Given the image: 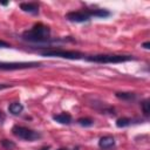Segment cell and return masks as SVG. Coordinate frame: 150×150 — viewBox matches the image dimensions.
I'll return each mask as SVG.
<instances>
[{"label":"cell","instance_id":"6da1fadb","mask_svg":"<svg viewBox=\"0 0 150 150\" xmlns=\"http://www.w3.org/2000/svg\"><path fill=\"white\" fill-rule=\"evenodd\" d=\"M22 39L29 42H47L50 39V29L43 23H35L29 30L22 33Z\"/></svg>","mask_w":150,"mask_h":150},{"label":"cell","instance_id":"7a4b0ae2","mask_svg":"<svg viewBox=\"0 0 150 150\" xmlns=\"http://www.w3.org/2000/svg\"><path fill=\"white\" fill-rule=\"evenodd\" d=\"M87 61L90 62H97V63H120L134 60L131 55H107V54H100V55H91L86 57Z\"/></svg>","mask_w":150,"mask_h":150},{"label":"cell","instance_id":"3957f363","mask_svg":"<svg viewBox=\"0 0 150 150\" xmlns=\"http://www.w3.org/2000/svg\"><path fill=\"white\" fill-rule=\"evenodd\" d=\"M41 54L45 56H55V57H63V59H70V60H77L84 56L80 52L64 50V49H47V50L41 52Z\"/></svg>","mask_w":150,"mask_h":150},{"label":"cell","instance_id":"277c9868","mask_svg":"<svg viewBox=\"0 0 150 150\" xmlns=\"http://www.w3.org/2000/svg\"><path fill=\"white\" fill-rule=\"evenodd\" d=\"M12 132L16 137H19L21 139H25V141H29V142L35 141V139L41 137V135L38 131H34V130H32L29 128H26V127H22V125H14L13 129H12Z\"/></svg>","mask_w":150,"mask_h":150},{"label":"cell","instance_id":"5b68a950","mask_svg":"<svg viewBox=\"0 0 150 150\" xmlns=\"http://www.w3.org/2000/svg\"><path fill=\"white\" fill-rule=\"evenodd\" d=\"M40 62H0V70H19L40 67Z\"/></svg>","mask_w":150,"mask_h":150},{"label":"cell","instance_id":"8992f818","mask_svg":"<svg viewBox=\"0 0 150 150\" xmlns=\"http://www.w3.org/2000/svg\"><path fill=\"white\" fill-rule=\"evenodd\" d=\"M93 16H94V9H91V11H87V9L86 11H73V12L67 13V15H66V18L73 22H84V21H88Z\"/></svg>","mask_w":150,"mask_h":150},{"label":"cell","instance_id":"52a82bcc","mask_svg":"<svg viewBox=\"0 0 150 150\" xmlns=\"http://www.w3.org/2000/svg\"><path fill=\"white\" fill-rule=\"evenodd\" d=\"M98 145H100V148H102L104 150L111 149V148L115 146V138L112 136H103V137L100 138Z\"/></svg>","mask_w":150,"mask_h":150},{"label":"cell","instance_id":"ba28073f","mask_svg":"<svg viewBox=\"0 0 150 150\" xmlns=\"http://www.w3.org/2000/svg\"><path fill=\"white\" fill-rule=\"evenodd\" d=\"M20 8L23 12H28L32 14H36L39 12V6L35 2H22L20 4Z\"/></svg>","mask_w":150,"mask_h":150},{"label":"cell","instance_id":"9c48e42d","mask_svg":"<svg viewBox=\"0 0 150 150\" xmlns=\"http://www.w3.org/2000/svg\"><path fill=\"white\" fill-rule=\"evenodd\" d=\"M53 120L56 121L57 123H61V124H69L71 122V116L68 112H61L59 115L53 116Z\"/></svg>","mask_w":150,"mask_h":150},{"label":"cell","instance_id":"30bf717a","mask_svg":"<svg viewBox=\"0 0 150 150\" xmlns=\"http://www.w3.org/2000/svg\"><path fill=\"white\" fill-rule=\"evenodd\" d=\"M8 110H9V112H11L12 115H19V114L22 112L23 105H22L21 103H19V102H13V103L9 104Z\"/></svg>","mask_w":150,"mask_h":150},{"label":"cell","instance_id":"8fae6325","mask_svg":"<svg viewBox=\"0 0 150 150\" xmlns=\"http://www.w3.org/2000/svg\"><path fill=\"white\" fill-rule=\"evenodd\" d=\"M116 97L124 101H132L136 98V94L134 93H116Z\"/></svg>","mask_w":150,"mask_h":150},{"label":"cell","instance_id":"7c38bea8","mask_svg":"<svg viewBox=\"0 0 150 150\" xmlns=\"http://www.w3.org/2000/svg\"><path fill=\"white\" fill-rule=\"evenodd\" d=\"M131 122H132V121H131L130 118H128V117H122V118H118V120L116 121V125H117L118 128H124V127L130 125Z\"/></svg>","mask_w":150,"mask_h":150},{"label":"cell","instance_id":"4fadbf2b","mask_svg":"<svg viewBox=\"0 0 150 150\" xmlns=\"http://www.w3.org/2000/svg\"><path fill=\"white\" fill-rule=\"evenodd\" d=\"M77 123L80 125H82V127H90V125H93L94 121L91 118H89V117H81V118L77 120Z\"/></svg>","mask_w":150,"mask_h":150},{"label":"cell","instance_id":"5bb4252c","mask_svg":"<svg viewBox=\"0 0 150 150\" xmlns=\"http://www.w3.org/2000/svg\"><path fill=\"white\" fill-rule=\"evenodd\" d=\"M1 145L7 150H13L15 148V143L13 141H9V139H2L1 141Z\"/></svg>","mask_w":150,"mask_h":150},{"label":"cell","instance_id":"9a60e30c","mask_svg":"<svg viewBox=\"0 0 150 150\" xmlns=\"http://www.w3.org/2000/svg\"><path fill=\"white\" fill-rule=\"evenodd\" d=\"M141 107H142V110L144 112V115H149L150 112V103H149V100H144L142 103H141Z\"/></svg>","mask_w":150,"mask_h":150},{"label":"cell","instance_id":"2e32d148","mask_svg":"<svg viewBox=\"0 0 150 150\" xmlns=\"http://www.w3.org/2000/svg\"><path fill=\"white\" fill-rule=\"evenodd\" d=\"M13 84H7V83H0V90L6 89V88H11Z\"/></svg>","mask_w":150,"mask_h":150},{"label":"cell","instance_id":"e0dca14e","mask_svg":"<svg viewBox=\"0 0 150 150\" xmlns=\"http://www.w3.org/2000/svg\"><path fill=\"white\" fill-rule=\"evenodd\" d=\"M7 47H9V43H7L6 41L0 40V48H7Z\"/></svg>","mask_w":150,"mask_h":150},{"label":"cell","instance_id":"ac0fdd59","mask_svg":"<svg viewBox=\"0 0 150 150\" xmlns=\"http://www.w3.org/2000/svg\"><path fill=\"white\" fill-rule=\"evenodd\" d=\"M5 118H6V116H5L4 111H2V110H0V123H1V122H4V121H5Z\"/></svg>","mask_w":150,"mask_h":150},{"label":"cell","instance_id":"d6986e66","mask_svg":"<svg viewBox=\"0 0 150 150\" xmlns=\"http://www.w3.org/2000/svg\"><path fill=\"white\" fill-rule=\"evenodd\" d=\"M149 46H150V42H145V43H143V47H144L145 49H149Z\"/></svg>","mask_w":150,"mask_h":150},{"label":"cell","instance_id":"ffe728a7","mask_svg":"<svg viewBox=\"0 0 150 150\" xmlns=\"http://www.w3.org/2000/svg\"><path fill=\"white\" fill-rule=\"evenodd\" d=\"M49 149V146H43V148H41L40 150H48Z\"/></svg>","mask_w":150,"mask_h":150},{"label":"cell","instance_id":"44dd1931","mask_svg":"<svg viewBox=\"0 0 150 150\" xmlns=\"http://www.w3.org/2000/svg\"><path fill=\"white\" fill-rule=\"evenodd\" d=\"M57 150H67V149H64V148H61V149H57Z\"/></svg>","mask_w":150,"mask_h":150}]
</instances>
